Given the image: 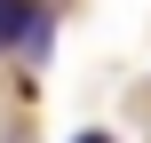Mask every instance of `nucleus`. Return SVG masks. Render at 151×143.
<instances>
[{"label": "nucleus", "instance_id": "nucleus-1", "mask_svg": "<svg viewBox=\"0 0 151 143\" xmlns=\"http://www.w3.org/2000/svg\"><path fill=\"white\" fill-rule=\"evenodd\" d=\"M48 40H56V16H48V8L32 0V24H24V56L40 64V56H48Z\"/></svg>", "mask_w": 151, "mask_h": 143}, {"label": "nucleus", "instance_id": "nucleus-2", "mask_svg": "<svg viewBox=\"0 0 151 143\" xmlns=\"http://www.w3.org/2000/svg\"><path fill=\"white\" fill-rule=\"evenodd\" d=\"M24 24H32V0H0V48H24Z\"/></svg>", "mask_w": 151, "mask_h": 143}, {"label": "nucleus", "instance_id": "nucleus-3", "mask_svg": "<svg viewBox=\"0 0 151 143\" xmlns=\"http://www.w3.org/2000/svg\"><path fill=\"white\" fill-rule=\"evenodd\" d=\"M72 143H111V135H104V127H88V135H72Z\"/></svg>", "mask_w": 151, "mask_h": 143}]
</instances>
